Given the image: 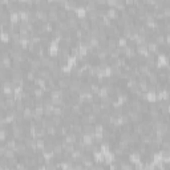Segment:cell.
<instances>
[{
  "instance_id": "1",
  "label": "cell",
  "mask_w": 170,
  "mask_h": 170,
  "mask_svg": "<svg viewBox=\"0 0 170 170\" xmlns=\"http://www.w3.org/2000/svg\"><path fill=\"white\" fill-rule=\"evenodd\" d=\"M156 64H157V68H158V69H161L162 67L168 68L169 67V58H168V56H166L165 53H160L158 57H157Z\"/></svg>"
},
{
  "instance_id": "2",
  "label": "cell",
  "mask_w": 170,
  "mask_h": 170,
  "mask_svg": "<svg viewBox=\"0 0 170 170\" xmlns=\"http://www.w3.org/2000/svg\"><path fill=\"white\" fill-rule=\"evenodd\" d=\"M122 53H124V56H125L126 58H134L136 57V48L134 47H132V45H126V47H124L122 48Z\"/></svg>"
},
{
  "instance_id": "3",
  "label": "cell",
  "mask_w": 170,
  "mask_h": 170,
  "mask_svg": "<svg viewBox=\"0 0 170 170\" xmlns=\"http://www.w3.org/2000/svg\"><path fill=\"white\" fill-rule=\"evenodd\" d=\"M105 15H106L108 17H109L110 20H116V19H118V11L116 10L114 7H109L106 11H105Z\"/></svg>"
},
{
  "instance_id": "4",
  "label": "cell",
  "mask_w": 170,
  "mask_h": 170,
  "mask_svg": "<svg viewBox=\"0 0 170 170\" xmlns=\"http://www.w3.org/2000/svg\"><path fill=\"white\" fill-rule=\"evenodd\" d=\"M79 28L85 31V32H88V31L91 29V21L86 19V17H84V19H79Z\"/></svg>"
},
{
  "instance_id": "5",
  "label": "cell",
  "mask_w": 170,
  "mask_h": 170,
  "mask_svg": "<svg viewBox=\"0 0 170 170\" xmlns=\"http://www.w3.org/2000/svg\"><path fill=\"white\" fill-rule=\"evenodd\" d=\"M141 154L138 153L137 150H133L130 154H129V161H130L132 163H137V162H140L141 161Z\"/></svg>"
},
{
  "instance_id": "6",
  "label": "cell",
  "mask_w": 170,
  "mask_h": 170,
  "mask_svg": "<svg viewBox=\"0 0 170 170\" xmlns=\"http://www.w3.org/2000/svg\"><path fill=\"white\" fill-rule=\"evenodd\" d=\"M60 20L58 19V15H57V11H48V21L52 24H56L57 21Z\"/></svg>"
},
{
  "instance_id": "7",
  "label": "cell",
  "mask_w": 170,
  "mask_h": 170,
  "mask_svg": "<svg viewBox=\"0 0 170 170\" xmlns=\"http://www.w3.org/2000/svg\"><path fill=\"white\" fill-rule=\"evenodd\" d=\"M65 21H67V24H68V27H69L70 31L79 28V19H77V17H73V19H67Z\"/></svg>"
},
{
  "instance_id": "8",
  "label": "cell",
  "mask_w": 170,
  "mask_h": 170,
  "mask_svg": "<svg viewBox=\"0 0 170 170\" xmlns=\"http://www.w3.org/2000/svg\"><path fill=\"white\" fill-rule=\"evenodd\" d=\"M93 162L96 163H103L104 162V158H105V156L103 153H101L100 150H97V151H93Z\"/></svg>"
},
{
  "instance_id": "9",
  "label": "cell",
  "mask_w": 170,
  "mask_h": 170,
  "mask_svg": "<svg viewBox=\"0 0 170 170\" xmlns=\"http://www.w3.org/2000/svg\"><path fill=\"white\" fill-rule=\"evenodd\" d=\"M11 41V36L8 31H3L0 32V43H4V44H8Z\"/></svg>"
},
{
  "instance_id": "10",
  "label": "cell",
  "mask_w": 170,
  "mask_h": 170,
  "mask_svg": "<svg viewBox=\"0 0 170 170\" xmlns=\"http://www.w3.org/2000/svg\"><path fill=\"white\" fill-rule=\"evenodd\" d=\"M45 130H47V136H49V137H56L57 136V128L53 125V124H51L49 126H47Z\"/></svg>"
},
{
  "instance_id": "11",
  "label": "cell",
  "mask_w": 170,
  "mask_h": 170,
  "mask_svg": "<svg viewBox=\"0 0 170 170\" xmlns=\"http://www.w3.org/2000/svg\"><path fill=\"white\" fill-rule=\"evenodd\" d=\"M75 11H76V17H77V19H84V17L86 16V11H85V8L82 7V5L76 7Z\"/></svg>"
},
{
  "instance_id": "12",
  "label": "cell",
  "mask_w": 170,
  "mask_h": 170,
  "mask_svg": "<svg viewBox=\"0 0 170 170\" xmlns=\"http://www.w3.org/2000/svg\"><path fill=\"white\" fill-rule=\"evenodd\" d=\"M37 73H39V77H43V79H45V80H48L49 77H52L51 76V70L48 69V68H40V69L37 70Z\"/></svg>"
},
{
  "instance_id": "13",
  "label": "cell",
  "mask_w": 170,
  "mask_h": 170,
  "mask_svg": "<svg viewBox=\"0 0 170 170\" xmlns=\"http://www.w3.org/2000/svg\"><path fill=\"white\" fill-rule=\"evenodd\" d=\"M44 89H41V88H33L32 89V94H33V97L35 98H44Z\"/></svg>"
},
{
  "instance_id": "14",
  "label": "cell",
  "mask_w": 170,
  "mask_h": 170,
  "mask_svg": "<svg viewBox=\"0 0 170 170\" xmlns=\"http://www.w3.org/2000/svg\"><path fill=\"white\" fill-rule=\"evenodd\" d=\"M145 100L149 101V103H157V97H156V92H150L148 91L146 93H145Z\"/></svg>"
},
{
  "instance_id": "15",
  "label": "cell",
  "mask_w": 170,
  "mask_h": 170,
  "mask_svg": "<svg viewBox=\"0 0 170 170\" xmlns=\"http://www.w3.org/2000/svg\"><path fill=\"white\" fill-rule=\"evenodd\" d=\"M5 105H7V109H15V105H16V100L12 97H7L5 98Z\"/></svg>"
},
{
  "instance_id": "16",
  "label": "cell",
  "mask_w": 170,
  "mask_h": 170,
  "mask_svg": "<svg viewBox=\"0 0 170 170\" xmlns=\"http://www.w3.org/2000/svg\"><path fill=\"white\" fill-rule=\"evenodd\" d=\"M126 11V13L129 15V16L132 17V19H134L136 17V15H137V8H136V5H129L128 7V10H125Z\"/></svg>"
},
{
  "instance_id": "17",
  "label": "cell",
  "mask_w": 170,
  "mask_h": 170,
  "mask_svg": "<svg viewBox=\"0 0 170 170\" xmlns=\"http://www.w3.org/2000/svg\"><path fill=\"white\" fill-rule=\"evenodd\" d=\"M10 23L12 24H19V21H20V17H19V13L17 12H12V13H10Z\"/></svg>"
},
{
  "instance_id": "18",
  "label": "cell",
  "mask_w": 170,
  "mask_h": 170,
  "mask_svg": "<svg viewBox=\"0 0 170 170\" xmlns=\"http://www.w3.org/2000/svg\"><path fill=\"white\" fill-rule=\"evenodd\" d=\"M114 8H116L117 11H125L126 10V5H125V3H124V0H117L116 1V5H114Z\"/></svg>"
},
{
  "instance_id": "19",
  "label": "cell",
  "mask_w": 170,
  "mask_h": 170,
  "mask_svg": "<svg viewBox=\"0 0 170 170\" xmlns=\"http://www.w3.org/2000/svg\"><path fill=\"white\" fill-rule=\"evenodd\" d=\"M15 156H16V154H15V150L13 149H5V153H4V158H7V160H11V158H15Z\"/></svg>"
},
{
  "instance_id": "20",
  "label": "cell",
  "mask_w": 170,
  "mask_h": 170,
  "mask_svg": "<svg viewBox=\"0 0 170 170\" xmlns=\"http://www.w3.org/2000/svg\"><path fill=\"white\" fill-rule=\"evenodd\" d=\"M126 45H128V39H125L124 36H120L118 40H117V47L124 48V47H126Z\"/></svg>"
},
{
  "instance_id": "21",
  "label": "cell",
  "mask_w": 170,
  "mask_h": 170,
  "mask_svg": "<svg viewBox=\"0 0 170 170\" xmlns=\"http://www.w3.org/2000/svg\"><path fill=\"white\" fill-rule=\"evenodd\" d=\"M86 116H88V124H92V125H93V124L98 121V116H96L94 113H89V114H86Z\"/></svg>"
},
{
  "instance_id": "22",
  "label": "cell",
  "mask_w": 170,
  "mask_h": 170,
  "mask_svg": "<svg viewBox=\"0 0 170 170\" xmlns=\"http://www.w3.org/2000/svg\"><path fill=\"white\" fill-rule=\"evenodd\" d=\"M17 141L15 140V138H11V140H5V146L8 148V149H13L15 146H16Z\"/></svg>"
},
{
  "instance_id": "23",
  "label": "cell",
  "mask_w": 170,
  "mask_h": 170,
  "mask_svg": "<svg viewBox=\"0 0 170 170\" xmlns=\"http://www.w3.org/2000/svg\"><path fill=\"white\" fill-rule=\"evenodd\" d=\"M52 116H63V108L53 106V109H52Z\"/></svg>"
},
{
  "instance_id": "24",
  "label": "cell",
  "mask_w": 170,
  "mask_h": 170,
  "mask_svg": "<svg viewBox=\"0 0 170 170\" xmlns=\"http://www.w3.org/2000/svg\"><path fill=\"white\" fill-rule=\"evenodd\" d=\"M57 15H58V19L60 20H67V11L64 8H60L57 11Z\"/></svg>"
},
{
  "instance_id": "25",
  "label": "cell",
  "mask_w": 170,
  "mask_h": 170,
  "mask_svg": "<svg viewBox=\"0 0 170 170\" xmlns=\"http://www.w3.org/2000/svg\"><path fill=\"white\" fill-rule=\"evenodd\" d=\"M36 72H33L32 69L31 70H28V72H27V76H25V79L28 80V81H35V79H36V75H35Z\"/></svg>"
},
{
  "instance_id": "26",
  "label": "cell",
  "mask_w": 170,
  "mask_h": 170,
  "mask_svg": "<svg viewBox=\"0 0 170 170\" xmlns=\"http://www.w3.org/2000/svg\"><path fill=\"white\" fill-rule=\"evenodd\" d=\"M7 130L4 128H0V142H5L7 140Z\"/></svg>"
},
{
  "instance_id": "27",
  "label": "cell",
  "mask_w": 170,
  "mask_h": 170,
  "mask_svg": "<svg viewBox=\"0 0 170 170\" xmlns=\"http://www.w3.org/2000/svg\"><path fill=\"white\" fill-rule=\"evenodd\" d=\"M10 36H11V41H19L20 40L19 32H10Z\"/></svg>"
},
{
  "instance_id": "28",
  "label": "cell",
  "mask_w": 170,
  "mask_h": 170,
  "mask_svg": "<svg viewBox=\"0 0 170 170\" xmlns=\"http://www.w3.org/2000/svg\"><path fill=\"white\" fill-rule=\"evenodd\" d=\"M161 12H162V15L165 16V19H169L170 17V8L169 7H163L162 10H161Z\"/></svg>"
},
{
  "instance_id": "29",
  "label": "cell",
  "mask_w": 170,
  "mask_h": 170,
  "mask_svg": "<svg viewBox=\"0 0 170 170\" xmlns=\"http://www.w3.org/2000/svg\"><path fill=\"white\" fill-rule=\"evenodd\" d=\"M117 20V24H116V27H118L120 29H122L124 27H125V21H124L121 17H118V19H116Z\"/></svg>"
},
{
  "instance_id": "30",
  "label": "cell",
  "mask_w": 170,
  "mask_h": 170,
  "mask_svg": "<svg viewBox=\"0 0 170 170\" xmlns=\"http://www.w3.org/2000/svg\"><path fill=\"white\" fill-rule=\"evenodd\" d=\"M5 149H7V146H5V145H0V156H4Z\"/></svg>"
},
{
  "instance_id": "31",
  "label": "cell",
  "mask_w": 170,
  "mask_h": 170,
  "mask_svg": "<svg viewBox=\"0 0 170 170\" xmlns=\"http://www.w3.org/2000/svg\"><path fill=\"white\" fill-rule=\"evenodd\" d=\"M124 3H125L126 7H129V5H134V0H124Z\"/></svg>"
},
{
  "instance_id": "32",
  "label": "cell",
  "mask_w": 170,
  "mask_h": 170,
  "mask_svg": "<svg viewBox=\"0 0 170 170\" xmlns=\"http://www.w3.org/2000/svg\"><path fill=\"white\" fill-rule=\"evenodd\" d=\"M116 1L117 0H106V4L109 5V7H114V5H116Z\"/></svg>"
},
{
  "instance_id": "33",
  "label": "cell",
  "mask_w": 170,
  "mask_h": 170,
  "mask_svg": "<svg viewBox=\"0 0 170 170\" xmlns=\"http://www.w3.org/2000/svg\"><path fill=\"white\" fill-rule=\"evenodd\" d=\"M43 1H44V0H33V4L37 5V8H39V7H40V4H41Z\"/></svg>"
},
{
  "instance_id": "34",
  "label": "cell",
  "mask_w": 170,
  "mask_h": 170,
  "mask_svg": "<svg viewBox=\"0 0 170 170\" xmlns=\"http://www.w3.org/2000/svg\"><path fill=\"white\" fill-rule=\"evenodd\" d=\"M15 166H16L17 169H24V168H27V166L24 165V163H16V165H15Z\"/></svg>"
},
{
  "instance_id": "35",
  "label": "cell",
  "mask_w": 170,
  "mask_h": 170,
  "mask_svg": "<svg viewBox=\"0 0 170 170\" xmlns=\"http://www.w3.org/2000/svg\"><path fill=\"white\" fill-rule=\"evenodd\" d=\"M56 1H57V0H47L48 4H52V3H56Z\"/></svg>"
},
{
  "instance_id": "36",
  "label": "cell",
  "mask_w": 170,
  "mask_h": 170,
  "mask_svg": "<svg viewBox=\"0 0 170 170\" xmlns=\"http://www.w3.org/2000/svg\"><path fill=\"white\" fill-rule=\"evenodd\" d=\"M19 0H10V3H17Z\"/></svg>"
}]
</instances>
